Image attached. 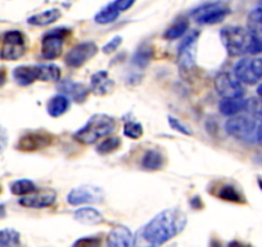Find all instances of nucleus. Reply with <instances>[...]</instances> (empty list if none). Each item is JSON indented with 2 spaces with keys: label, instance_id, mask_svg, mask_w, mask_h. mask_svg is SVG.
Wrapping results in <instances>:
<instances>
[{
  "label": "nucleus",
  "instance_id": "f8f14e48",
  "mask_svg": "<svg viewBox=\"0 0 262 247\" xmlns=\"http://www.w3.org/2000/svg\"><path fill=\"white\" fill-rule=\"evenodd\" d=\"M103 200V192L95 186H81L74 188L67 196L69 203L74 206L84 205V203H97Z\"/></svg>",
  "mask_w": 262,
  "mask_h": 247
},
{
  "label": "nucleus",
  "instance_id": "473e14b6",
  "mask_svg": "<svg viewBox=\"0 0 262 247\" xmlns=\"http://www.w3.org/2000/svg\"><path fill=\"white\" fill-rule=\"evenodd\" d=\"M120 146H121L120 138L110 137L97 146V152L100 153V155H108V153H112L115 152L116 150H118Z\"/></svg>",
  "mask_w": 262,
  "mask_h": 247
},
{
  "label": "nucleus",
  "instance_id": "423d86ee",
  "mask_svg": "<svg viewBox=\"0 0 262 247\" xmlns=\"http://www.w3.org/2000/svg\"><path fill=\"white\" fill-rule=\"evenodd\" d=\"M234 76L244 84L253 85L262 80V58H243L234 66Z\"/></svg>",
  "mask_w": 262,
  "mask_h": 247
},
{
  "label": "nucleus",
  "instance_id": "a19ab883",
  "mask_svg": "<svg viewBox=\"0 0 262 247\" xmlns=\"http://www.w3.org/2000/svg\"><path fill=\"white\" fill-rule=\"evenodd\" d=\"M256 142H258L262 146V122L258 125V130H257V138Z\"/></svg>",
  "mask_w": 262,
  "mask_h": 247
},
{
  "label": "nucleus",
  "instance_id": "412c9836",
  "mask_svg": "<svg viewBox=\"0 0 262 247\" xmlns=\"http://www.w3.org/2000/svg\"><path fill=\"white\" fill-rule=\"evenodd\" d=\"M70 108V98L63 94H57L49 99L47 105L48 113L52 117H59L63 113H66Z\"/></svg>",
  "mask_w": 262,
  "mask_h": 247
},
{
  "label": "nucleus",
  "instance_id": "c85d7f7f",
  "mask_svg": "<svg viewBox=\"0 0 262 247\" xmlns=\"http://www.w3.org/2000/svg\"><path fill=\"white\" fill-rule=\"evenodd\" d=\"M120 14H121L120 12H118L117 9L113 8V7L110 4V6L104 7L100 12H98L94 19L95 22L99 25H108V24H112L113 21H116Z\"/></svg>",
  "mask_w": 262,
  "mask_h": 247
},
{
  "label": "nucleus",
  "instance_id": "6e6552de",
  "mask_svg": "<svg viewBox=\"0 0 262 247\" xmlns=\"http://www.w3.org/2000/svg\"><path fill=\"white\" fill-rule=\"evenodd\" d=\"M26 53V39L18 30L8 31L3 37L0 58L4 60H17Z\"/></svg>",
  "mask_w": 262,
  "mask_h": 247
},
{
  "label": "nucleus",
  "instance_id": "5701e85b",
  "mask_svg": "<svg viewBox=\"0 0 262 247\" xmlns=\"http://www.w3.org/2000/svg\"><path fill=\"white\" fill-rule=\"evenodd\" d=\"M165 160H163V155L160 150H148L144 153L142 158V168L145 170H160L162 169Z\"/></svg>",
  "mask_w": 262,
  "mask_h": 247
},
{
  "label": "nucleus",
  "instance_id": "f03ea898",
  "mask_svg": "<svg viewBox=\"0 0 262 247\" xmlns=\"http://www.w3.org/2000/svg\"><path fill=\"white\" fill-rule=\"evenodd\" d=\"M220 36L226 52L234 57L262 53V36L254 35L248 29L226 26L221 30Z\"/></svg>",
  "mask_w": 262,
  "mask_h": 247
},
{
  "label": "nucleus",
  "instance_id": "a211bd4d",
  "mask_svg": "<svg viewBox=\"0 0 262 247\" xmlns=\"http://www.w3.org/2000/svg\"><path fill=\"white\" fill-rule=\"evenodd\" d=\"M13 77L21 87H27L39 80V65L35 66H18L13 70Z\"/></svg>",
  "mask_w": 262,
  "mask_h": 247
},
{
  "label": "nucleus",
  "instance_id": "4be33fe9",
  "mask_svg": "<svg viewBox=\"0 0 262 247\" xmlns=\"http://www.w3.org/2000/svg\"><path fill=\"white\" fill-rule=\"evenodd\" d=\"M59 18H60L59 9L52 8L31 16L29 19H27V24L32 25V26H48V25L53 24V22H55Z\"/></svg>",
  "mask_w": 262,
  "mask_h": 247
},
{
  "label": "nucleus",
  "instance_id": "a878e982",
  "mask_svg": "<svg viewBox=\"0 0 262 247\" xmlns=\"http://www.w3.org/2000/svg\"><path fill=\"white\" fill-rule=\"evenodd\" d=\"M36 191V186L29 179H19L11 184V192L16 196H26Z\"/></svg>",
  "mask_w": 262,
  "mask_h": 247
},
{
  "label": "nucleus",
  "instance_id": "aec40b11",
  "mask_svg": "<svg viewBox=\"0 0 262 247\" xmlns=\"http://www.w3.org/2000/svg\"><path fill=\"white\" fill-rule=\"evenodd\" d=\"M74 218L77 221L88 225H95L104 221L103 215L94 208H80L74 213Z\"/></svg>",
  "mask_w": 262,
  "mask_h": 247
},
{
  "label": "nucleus",
  "instance_id": "b1692460",
  "mask_svg": "<svg viewBox=\"0 0 262 247\" xmlns=\"http://www.w3.org/2000/svg\"><path fill=\"white\" fill-rule=\"evenodd\" d=\"M215 195L221 200L229 201V202L241 203L244 202L243 195L238 191V188L233 184H223L215 191Z\"/></svg>",
  "mask_w": 262,
  "mask_h": 247
},
{
  "label": "nucleus",
  "instance_id": "ddd939ff",
  "mask_svg": "<svg viewBox=\"0 0 262 247\" xmlns=\"http://www.w3.org/2000/svg\"><path fill=\"white\" fill-rule=\"evenodd\" d=\"M57 200V193L52 190H41L34 191L32 193L24 196L19 200V205L24 208L30 209H44L49 208Z\"/></svg>",
  "mask_w": 262,
  "mask_h": 247
},
{
  "label": "nucleus",
  "instance_id": "c03bdc74",
  "mask_svg": "<svg viewBox=\"0 0 262 247\" xmlns=\"http://www.w3.org/2000/svg\"><path fill=\"white\" fill-rule=\"evenodd\" d=\"M257 183H258V187L261 188V191H262V176H258V179H257Z\"/></svg>",
  "mask_w": 262,
  "mask_h": 247
},
{
  "label": "nucleus",
  "instance_id": "39448f33",
  "mask_svg": "<svg viewBox=\"0 0 262 247\" xmlns=\"http://www.w3.org/2000/svg\"><path fill=\"white\" fill-rule=\"evenodd\" d=\"M230 14V8L221 2H211L198 7L191 12V17L196 24L216 25Z\"/></svg>",
  "mask_w": 262,
  "mask_h": 247
},
{
  "label": "nucleus",
  "instance_id": "7c9ffc66",
  "mask_svg": "<svg viewBox=\"0 0 262 247\" xmlns=\"http://www.w3.org/2000/svg\"><path fill=\"white\" fill-rule=\"evenodd\" d=\"M19 244V233L14 229L7 228L0 231V247L18 246Z\"/></svg>",
  "mask_w": 262,
  "mask_h": 247
},
{
  "label": "nucleus",
  "instance_id": "f704fd0d",
  "mask_svg": "<svg viewBox=\"0 0 262 247\" xmlns=\"http://www.w3.org/2000/svg\"><path fill=\"white\" fill-rule=\"evenodd\" d=\"M134 3L135 0H115L113 3H111V6L115 9H117L120 13H122V12L127 11L128 8H131V7L134 6Z\"/></svg>",
  "mask_w": 262,
  "mask_h": 247
},
{
  "label": "nucleus",
  "instance_id": "e433bc0d",
  "mask_svg": "<svg viewBox=\"0 0 262 247\" xmlns=\"http://www.w3.org/2000/svg\"><path fill=\"white\" fill-rule=\"evenodd\" d=\"M121 43H122V37L121 36H115L112 40H110V42L107 43V44L103 47V52L105 53V54H110V53H113L115 50H117V48L120 47Z\"/></svg>",
  "mask_w": 262,
  "mask_h": 247
},
{
  "label": "nucleus",
  "instance_id": "20e7f679",
  "mask_svg": "<svg viewBox=\"0 0 262 247\" xmlns=\"http://www.w3.org/2000/svg\"><path fill=\"white\" fill-rule=\"evenodd\" d=\"M259 123L261 122L254 120L247 112H241L238 115L231 116L226 121L225 130L228 132V134L242 142H256Z\"/></svg>",
  "mask_w": 262,
  "mask_h": 247
},
{
  "label": "nucleus",
  "instance_id": "37998d69",
  "mask_svg": "<svg viewBox=\"0 0 262 247\" xmlns=\"http://www.w3.org/2000/svg\"><path fill=\"white\" fill-rule=\"evenodd\" d=\"M257 94H258V97L262 99V84L257 88Z\"/></svg>",
  "mask_w": 262,
  "mask_h": 247
},
{
  "label": "nucleus",
  "instance_id": "f257e3e1",
  "mask_svg": "<svg viewBox=\"0 0 262 247\" xmlns=\"http://www.w3.org/2000/svg\"><path fill=\"white\" fill-rule=\"evenodd\" d=\"M186 215L179 209H167L157 214L139 232V237L148 246H160L166 243L184 231Z\"/></svg>",
  "mask_w": 262,
  "mask_h": 247
},
{
  "label": "nucleus",
  "instance_id": "2f4dec72",
  "mask_svg": "<svg viewBox=\"0 0 262 247\" xmlns=\"http://www.w3.org/2000/svg\"><path fill=\"white\" fill-rule=\"evenodd\" d=\"M244 112H247L248 115H251L254 120H257L258 122H262V99L261 98H249L247 99L246 110Z\"/></svg>",
  "mask_w": 262,
  "mask_h": 247
},
{
  "label": "nucleus",
  "instance_id": "72a5a7b5",
  "mask_svg": "<svg viewBox=\"0 0 262 247\" xmlns=\"http://www.w3.org/2000/svg\"><path fill=\"white\" fill-rule=\"evenodd\" d=\"M123 134L131 139H138L143 135L142 123L134 120L126 121L125 125H123Z\"/></svg>",
  "mask_w": 262,
  "mask_h": 247
},
{
  "label": "nucleus",
  "instance_id": "dca6fc26",
  "mask_svg": "<svg viewBox=\"0 0 262 247\" xmlns=\"http://www.w3.org/2000/svg\"><path fill=\"white\" fill-rule=\"evenodd\" d=\"M107 244L115 247H130L135 244V237L127 227L118 225L115 227L108 234Z\"/></svg>",
  "mask_w": 262,
  "mask_h": 247
},
{
  "label": "nucleus",
  "instance_id": "4c0bfd02",
  "mask_svg": "<svg viewBox=\"0 0 262 247\" xmlns=\"http://www.w3.org/2000/svg\"><path fill=\"white\" fill-rule=\"evenodd\" d=\"M7 142H8V137H7V132L0 127V152L6 148Z\"/></svg>",
  "mask_w": 262,
  "mask_h": 247
},
{
  "label": "nucleus",
  "instance_id": "79ce46f5",
  "mask_svg": "<svg viewBox=\"0 0 262 247\" xmlns=\"http://www.w3.org/2000/svg\"><path fill=\"white\" fill-rule=\"evenodd\" d=\"M4 214H6V209H4V205H0V218H2V216H4Z\"/></svg>",
  "mask_w": 262,
  "mask_h": 247
},
{
  "label": "nucleus",
  "instance_id": "0eeeda50",
  "mask_svg": "<svg viewBox=\"0 0 262 247\" xmlns=\"http://www.w3.org/2000/svg\"><path fill=\"white\" fill-rule=\"evenodd\" d=\"M71 34L67 29H54L42 36L41 39V55L48 60L55 59L62 54L63 45L66 39Z\"/></svg>",
  "mask_w": 262,
  "mask_h": 247
},
{
  "label": "nucleus",
  "instance_id": "6ab92c4d",
  "mask_svg": "<svg viewBox=\"0 0 262 247\" xmlns=\"http://www.w3.org/2000/svg\"><path fill=\"white\" fill-rule=\"evenodd\" d=\"M247 99H243L242 98H223V100L220 102V112L223 113L224 116H231L238 115V113L244 112L246 110Z\"/></svg>",
  "mask_w": 262,
  "mask_h": 247
},
{
  "label": "nucleus",
  "instance_id": "2eb2a0df",
  "mask_svg": "<svg viewBox=\"0 0 262 247\" xmlns=\"http://www.w3.org/2000/svg\"><path fill=\"white\" fill-rule=\"evenodd\" d=\"M58 90L66 95L70 99L75 100L77 103H82L89 95L90 89L85 87L84 84L77 81H72V80H63L58 84Z\"/></svg>",
  "mask_w": 262,
  "mask_h": 247
},
{
  "label": "nucleus",
  "instance_id": "bb28decb",
  "mask_svg": "<svg viewBox=\"0 0 262 247\" xmlns=\"http://www.w3.org/2000/svg\"><path fill=\"white\" fill-rule=\"evenodd\" d=\"M247 26L254 35L262 36V8H256L248 14Z\"/></svg>",
  "mask_w": 262,
  "mask_h": 247
},
{
  "label": "nucleus",
  "instance_id": "c756f323",
  "mask_svg": "<svg viewBox=\"0 0 262 247\" xmlns=\"http://www.w3.org/2000/svg\"><path fill=\"white\" fill-rule=\"evenodd\" d=\"M150 57H152V49H150L149 45L145 44L137 50V53L133 57V64L139 69H144L149 64Z\"/></svg>",
  "mask_w": 262,
  "mask_h": 247
},
{
  "label": "nucleus",
  "instance_id": "4468645a",
  "mask_svg": "<svg viewBox=\"0 0 262 247\" xmlns=\"http://www.w3.org/2000/svg\"><path fill=\"white\" fill-rule=\"evenodd\" d=\"M52 143V135L47 132L26 133L19 139L17 148L21 151H37Z\"/></svg>",
  "mask_w": 262,
  "mask_h": 247
},
{
  "label": "nucleus",
  "instance_id": "c9c22d12",
  "mask_svg": "<svg viewBox=\"0 0 262 247\" xmlns=\"http://www.w3.org/2000/svg\"><path fill=\"white\" fill-rule=\"evenodd\" d=\"M168 121H170V127L172 128V129H175L176 132L179 133H183V134L185 135H191V132L188 129V128L184 125V123H181L180 121L178 120V118L175 117H168Z\"/></svg>",
  "mask_w": 262,
  "mask_h": 247
},
{
  "label": "nucleus",
  "instance_id": "cd10ccee",
  "mask_svg": "<svg viewBox=\"0 0 262 247\" xmlns=\"http://www.w3.org/2000/svg\"><path fill=\"white\" fill-rule=\"evenodd\" d=\"M189 29V22L185 19H180V21L175 22L171 27H168L167 30L163 34V39L166 40H175L179 37L183 36L186 32V30Z\"/></svg>",
  "mask_w": 262,
  "mask_h": 247
},
{
  "label": "nucleus",
  "instance_id": "ea45409f",
  "mask_svg": "<svg viewBox=\"0 0 262 247\" xmlns=\"http://www.w3.org/2000/svg\"><path fill=\"white\" fill-rule=\"evenodd\" d=\"M6 77H7L6 70H4V69H0V88L3 87L4 83H6Z\"/></svg>",
  "mask_w": 262,
  "mask_h": 247
},
{
  "label": "nucleus",
  "instance_id": "9b49d317",
  "mask_svg": "<svg viewBox=\"0 0 262 247\" xmlns=\"http://www.w3.org/2000/svg\"><path fill=\"white\" fill-rule=\"evenodd\" d=\"M215 88L219 95L223 98H242L244 95L242 83L229 72H220L216 75Z\"/></svg>",
  "mask_w": 262,
  "mask_h": 247
},
{
  "label": "nucleus",
  "instance_id": "9d476101",
  "mask_svg": "<svg viewBox=\"0 0 262 247\" xmlns=\"http://www.w3.org/2000/svg\"><path fill=\"white\" fill-rule=\"evenodd\" d=\"M98 53V47L95 43L93 42H84L80 44L75 45L74 48L69 50V53L66 54L64 62L67 66L74 67H81L86 64L88 60L92 59L95 54Z\"/></svg>",
  "mask_w": 262,
  "mask_h": 247
},
{
  "label": "nucleus",
  "instance_id": "58836bf2",
  "mask_svg": "<svg viewBox=\"0 0 262 247\" xmlns=\"http://www.w3.org/2000/svg\"><path fill=\"white\" fill-rule=\"evenodd\" d=\"M99 243V241H98V239H92V238H84V239H79V241L77 242H75V244H80V246H84V244H90V246H92V244H98Z\"/></svg>",
  "mask_w": 262,
  "mask_h": 247
},
{
  "label": "nucleus",
  "instance_id": "393cba45",
  "mask_svg": "<svg viewBox=\"0 0 262 247\" xmlns=\"http://www.w3.org/2000/svg\"><path fill=\"white\" fill-rule=\"evenodd\" d=\"M60 79V69L55 65H39V80L57 83Z\"/></svg>",
  "mask_w": 262,
  "mask_h": 247
},
{
  "label": "nucleus",
  "instance_id": "f3484780",
  "mask_svg": "<svg viewBox=\"0 0 262 247\" xmlns=\"http://www.w3.org/2000/svg\"><path fill=\"white\" fill-rule=\"evenodd\" d=\"M115 88V81L110 77L107 71L95 72L90 80V90L97 95L110 94Z\"/></svg>",
  "mask_w": 262,
  "mask_h": 247
},
{
  "label": "nucleus",
  "instance_id": "1a4fd4ad",
  "mask_svg": "<svg viewBox=\"0 0 262 247\" xmlns=\"http://www.w3.org/2000/svg\"><path fill=\"white\" fill-rule=\"evenodd\" d=\"M200 32L193 31L181 42L178 50V64L181 71H190L195 64L196 44H198Z\"/></svg>",
  "mask_w": 262,
  "mask_h": 247
},
{
  "label": "nucleus",
  "instance_id": "7ed1b4c3",
  "mask_svg": "<svg viewBox=\"0 0 262 247\" xmlns=\"http://www.w3.org/2000/svg\"><path fill=\"white\" fill-rule=\"evenodd\" d=\"M116 129V120L104 113H95L81 129L74 134L75 139L82 145H93L100 138L112 134Z\"/></svg>",
  "mask_w": 262,
  "mask_h": 247
}]
</instances>
